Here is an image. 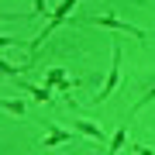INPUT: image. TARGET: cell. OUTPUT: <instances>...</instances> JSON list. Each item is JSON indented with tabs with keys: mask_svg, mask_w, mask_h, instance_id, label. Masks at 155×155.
<instances>
[{
	"mask_svg": "<svg viewBox=\"0 0 155 155\" xmlns=\"http://www.w3.org/2000/svg\"><path fill=\"white\" fill-rule=\"evenodd\" d=\"M83 24H93V28H110V31H127V35H134V38H145V31L131 28L127 21H121V17H114V14H100V17H83Z\"/></svg>",
	"mask_w": 155,
	"mask_h": 155,
	"instance_id": "6da1fadb",
	"label": "cell"
},
{
	"mask_svg": "<svg viewBox=\"0 0 155 155\" xmlns=\"http://www.w3.org/2000/svg\"><path fill=\"white\" fill-rule=\"evenodd\" d=\"M76 131L86 134V138H93V141H104V131H100L97 124H90V121H76Z\"/></svg>",
	"mask_w": 155,
	"mask_h": 155,
	"instance_id": "5b68a950",
	"label": "cell"
},
{
	"mask_svg": "<svg viewBox=\"0 0 155 155\" xmlns=\"http://www.w3.org/2000/svg\"><path fill=\"white\" fill-rule=\"evenodd\" d=\"M148 100H155V86H152V90H148V93H145V97L138 100V104H134V110H138V107H145V104H148Z\"/></svg>",
	"mask_w": 155,
	"mask_h": 155,
	"instance_id": "30bf717a",
	"label": "cell"
},
{
	"mask_svg": "<svg viewBox=\"0 0 155 155\" xmlns=\"http://www.w3.org/2000/svg\"><path fill=\"white\" fill-rule=\"evenodd\" d=\"M48 86H62V90H69V79L62 76V69H48V79H45Z\"/></svg>",
	"mask_w": 155,
	"mask_h": 155,
	"instance_id": "8992f818",
	"label": "cell"
},
{
	"mask_svg": "<svg viewBox=\"0 0 155 155\" xmlns=\"http://www.w3.org/2000/svg\"><path fill=\"white\" fill-rule=\"evenodd\" d=\"M124 138H127V127H117V134L110 138V145H107V148H110V152H121V148H124Z\"/></svg>",
	"mask_w": 155,
	"mask_h": 155,
	"instance_id": "52a82bcc",
	"label": "cell"
},
{
	"mask_svg": "<svg viewBox=\"0 0 155 155\" xmlns=\"http://www.w3.org/2000/svg\"><path fill=\"white\" fill-rule=\"evenodd\" d=\"M66 141H72V134H69V131H62V127H52V131H48V138L41 141V148H52V145H66Z\"/></svg>",
	"mask_w": 155,
	"mask_h": 155,
	"instance_id": "277c9868",
	"label": "cell"
},
{
	"mask_svg": "<svg viewBox=\"0 0 155 155\" xmlns=\"http://www.w3.org/2000/svg\"><path fill=\"white\" fill-rule=\"evenodd\" d=\"M28 93H31L35 100H41V104H45V100H52V93H48V90H45V86H41V90H35V86H28Z\"/></svg>",
	"mask_w": 155,
	"mask_h": 155,
	"instance_id": "9c48e42d",
	"label": "cell"
},
{
	"mask_svg": "<svg viewBox=\"0 0 155 155\" xmlns=\"http://www.w3.org/2000/svg\"><path fill=\"white\" fill-rule=\"evenodd\" d=\"M4 110H11V114H17V117H21L28 107H24V100H4Z\"/></svg>",
	"mask_w": 155,
	"mask_h": 155,
	"instance_id": "ba28073f",
	"label": "cell"
},
{
	"mask_svg": "<svg viewBox=\"0 0 155 155\" xmlns=\"http://www.w3.org/2000/svg\"><path fill=\"white\" fill-rule=\"evenodd\" d=\"M117 83H121V45L114 41V62H110V72H107V83H104V90L97 93V100H93V104H104L107 97H114Z\"/></svg>",
	"mask_w": 155,
	"mask_h": 155,
	"instance_id": "7a4b0ae2",
	"label": "cell"
},
{
	"mask_svg": "<svg viewBox=\"0 0 155 155\" xmlns=\"http://www.w3.org/2000/svg\"><path fill=\"white\" fill-rule=\"evenodd\" d=\"M76 4H79V0H62V4L55 7V14H52V21H48V24H45V31H41V35H35V41H31V52H35V48H38V45H41L45 38H48V35H52V31H55V28H59V24H62V21H66V14H69V11H72V7H76Z\"/></svg>",
	"mask_w": 155,
	"mask_h": 155,
	"instance_id": "3957f363",
	"label": "cell"
}]
</instances>
